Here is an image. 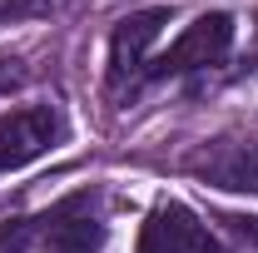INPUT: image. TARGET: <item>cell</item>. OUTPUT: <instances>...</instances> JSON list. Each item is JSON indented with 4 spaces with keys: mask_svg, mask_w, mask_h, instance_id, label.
<instances>
[{
    "mask_svg": "<svg viewBox=\"0 0 258 253\" xmlns=\"http://www.w3.org/2000/svg\"><path fill=\"white\" fill-rule=\"evenodd\" d=\"M169 5H149V10H134L124 15L114 30H109V60H104V85L119 95V90H134L144 85V70H149V50L154 40L169 25Z\"/></svg>",
    "mask_w": 258,
    "mask_h": 253,
    "instance_id": "obj_2",
    "label": "cell"
},
{
    "mask_svg": "<svg viewBox=\"0 0 258 253\" xmlns=\"http://www.w3.org/2000/svg\"><path fill=\"white\" fill-rule=\"evenodd\" d=\"M204 243H209V233H204L199 214L189 204H179V199H164V204H154L144 214L134 253H199Z\"/></svg>",
    "mask_w": 258,
    "mask_h": 253,
    "instance_id": "obj_5",
    "label": "cell"
},
{
    "mask_svg": "<svg viewBox=\"0 0 258 253\" xmlns=\"http://www.w3.org/2000/svg\"><path fill=\"white\" fill-rule=\"evenodd\" d=\"M64 0H0V20H30V15H50Z\"/></svg>",
    "mask_w": 258,
    "mask_h": 253,
    "instance_id": "obj_8",
    "label": "cell"
},
{
    "mask_svg": "<svg viewBox=\"0 0 258 253\" xmlns=\"http://www.w3.org/2000/svg\"><path fill=\"white\" fill-rule=\"evenodd\" d=\"M90 204H95L90 194H75V199L55 204V209L40 219L45 223V253H99L104 223L95 219Z\"/></svg>",
    "mask_w": 258,
    "mask_h": 253,
    "instance_id": "obj_6",
    "label": "cell"
},
{
    "mask_svg": "<svg viewBox=\"0 0 258 253\" xmlns=\"http://www.w3.org/2000/svg\"><path fill=\"white\" fill-rule=\"evenodd\" d=\"M64 134V119L55 104H20L0 114V174L25 169L30 159L50 154Z\"/></svg>",
    "mask_w": 258,
    "mask_h": 253,
    "instance_id": "obj_4",
    "label": "cell"
},
{
    "mask_svg": "<svg viewBox=\"0 0 258 253\" xmlns=\"http://www.w3.org/2000/svg\"><path fill=\"white\" fill-rule=\"evenodd\" d=\"M199 184L228 194H258V139L243 134H224V139H204L189 159H184Z\"/></svg>",
    "mask_w": 258,
    "mask_h": 253,
    "instance_id": "obj_3",
    "label": "cell"
},
{
    "mask_svg": "<svg viewBox=\"0 0 258 253\" xmlns=\"http://www.w3.org/2000/svg\"><path fill=\"white\" fill-rule=\"evenodd\" d=\"M214 223L238 243V253H243V248L253 253L258 248V219H253V214H214Z\"/></svg>",
    "mask_w": 258,
    "mask_h": 253,
    "instance_id": "obj_7",
    "label": "cell"
},
{
    "mask_svg": "<svg viewBox=\"0 0 258 253\" xmlns=\"http://www.w3.org/2000/svg\"><path fill=\"white\" fill-rule=\"evenodd\" d=\"M233 15L228 10H204L194 25L179 30V40L159 50V55H149V70H144V80H179V75H194V70H209V65H224L228 50H233Z\"/></svg>",
    "mask_w": 258,
    "mask_h": 253,
    "instance_id": "obj_1",
    "label": "cell"
}]
</instances>
